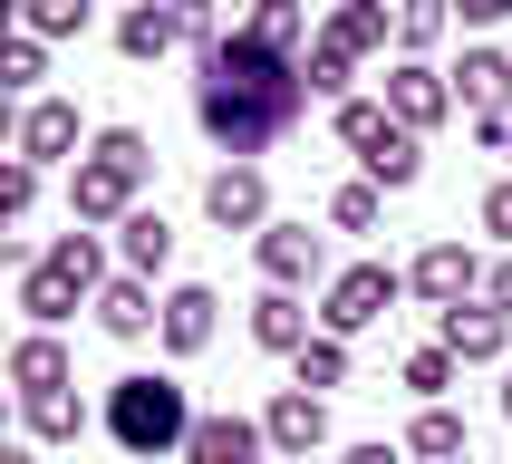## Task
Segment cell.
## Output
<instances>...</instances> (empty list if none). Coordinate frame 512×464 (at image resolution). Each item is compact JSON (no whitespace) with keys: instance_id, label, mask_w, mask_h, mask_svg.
<instances>
[{"instance_id":"6da1fadb","label":"cell","mask_w":512,"mask_h":464,"mask_svg":"<svg viewBox=\"0 0 512 464\" xmlns=\"http://www.w3.org/2000/svg\"><path fill=\"white\" fill-rule=\"evenodd\" d=\"M300 107H310V78H300L290 58L252 49L242 29H232L223 49L194 58V116H203V136L223 145V155H261V145H281L290 126H300Z\"/></svg>"},{"instance_id":"7a4b0ae2","label":"cell","mask_w":512,"mask_h":464,"mask_svg":"<svg viewBox=\"0 0 512 464\" xmlns=\"http://www.w3.org/2000/svg\"><path fill=\"white\" fill-rule=\"evenodd\" d=\"M107 435L126 445V464H165V455H184L194 406H184V387H174V377L136 368V377H116V387H107Z\"/></svg>"},{"instance_id":"3957f363","label":"cell","mask_w":512,"mask_h":464,"mask_svg":"<svg viewBox=\"0 0 512 464\" xmlns=\"http://www.w3.org/2000/svg\"><path fill=\"white\" fill-rule=\"evenodd\" d=\"M145 174H155V145H145L136 126H107V136L78 155V174H68V213H78V232L87 223H126L136 194H145Z\"/></svg>"},{"instance_id":"277c9868","label":"cell","mask_w":512,"mask_h":464,"mask_svg":"<svg viewBox=\"0 0 512 464\" xmlns=\"http://www.w3.org/2000/svg\"><path fill=\"white\" fill-rule=\"evenodd\" d=\"M97 290H107V252H97V232H58L49 252L20 271V310H29V329H58V319L97 310Z\"/></svg>"},{"instance_id":"5b68a950","label":"cell","mask_w":512,"mask_h":464,"mask_svg":"<svg viewBox=\"0 0 512 464\" xmlns=\"http://www.w3.org/2000/svg\"><path fill=\"white\" fill-rule=\"evenodd\" d=\"M339 145L358 155V165H368V184H377V194H406V184L426 174V145L406 136V126L377 107V97H348V107H339Z\"/></svg>"},{"instance_id":"8992f818","label":"cell","mask_w":512,"mask_h":464,"mask_svg":"<svg viewBox=\"0 0 512 464\" xmlns=\"http://www.w3.org/2000/svg\"><path fill=\"white\" fill-rule=\"evenodd\" d=\"M406 271H387V261H348L339 281H329V300H319V339H358V329H377V319L397 310Z\"/></svg>"},{"instance_id":"52a82bcc","label":"cell","mask_w":512,"mask_h":464,"mask_svg":"<svg viewBox=\"0 0 512 464\" xmlns=\"http://www.w3.org/2000/svg\"><path fill=\"white\" fill-rule=\"evenodd\" d=\"M252 252H261V281H271V290H310V281H339V271H329V242H319L310 223H271V232L252 242Z\"/></svg>"},{"instance_id":"ba28073f","label":"cell","mask_w":512,"mask_h":464,"mask_svg":"<svg viewBox=\"0 0 512 464\" xmlns=\"http://www.w3.org/2000/svg\"><path fill=\"white\" fill-rule=\"evenodd\" d=\"M406 290H416L426 310H464V300L484 290V261L464 252V242H426V252L406 261Z\"/></svg>"},{"instance_id":"9c48e42d","label":"cell","mask_w":512,"mask_h":464,"mask_svg":"<svg viewBox=\"0 0 512 464\" xmlns=\"http://www.w3.org/2000/svg\"><path fill=\"white\" fill-rule=\"evenodd\" d=\"M261 435H271V455H281V464H310L319 445H329V397H310V387H281V397L261 406Z\"/></svg>"},{"instance_id":"30bf717a","label":"cell","mask_w":512,"mask_h":464,"mask_svg":"<svg viewBox=\"0 0 512 464\" xmlns=\"http://www.w3.org/2000/svg\"><path fill=\"white\" fill-rule=\"evenodd\" d=\"M387 116H397L406 136H426V126H445V116H455V78H445V68H426V58H406V68H387Z\"/></svg>"},{"instance_id":"8fae6325","label":"cell","mask_w":512,"mask_h":464,"mask_svg":"<svg viewBox=\"0 0 512 464\" xmlns=\"http://www.w3.org/2000/svg\"><path fill=\"white\" fill-rule=\"evenodd\" d=\"M203 213L223 232H271V184H261V165H223V174H203Z\"/></svg>"},{"instance_id":"7c38bea8","label":"cell","mask_w":512,"mask_h":464,"mask_svg":"<svg viewBox=\"0 0 512 464\" xmlns=\"http://www.w3.org/2000/svg\"><path fill=\"white\" fill-rule=\"evenodd\" d=\"M68 145H78V107H68V97H29L20 126H10V155H20V165H58Z\"/></svg>"},{"instance_id":"4fadbf2b","label":"cell","mask_w":512,"mask_h":464,"mask_svg":"<svg viewBox=\"0 0 512 464\" xmlns=\"http://www.w3.org/2000/svg\"><path fill=\"white\" fill-rule=\"evenodd\" d=\"M435 348H455V368H484V358H503V348H512V319L484 310V300H464V310H445Z\"/></svg>"},{"instance_id":"5bb4252c","label":"cell","mask_w":512,"mask_h":464,"mask_svg":"<svg viewBox=\"0 0 512 464\" xmlns=\"http://www.w3.org/2000/svg\"><path fill=\"white\" fill-rule=\"evenodd\" d=\"M261 416H194V435H184V464H261Z\"/></svg>"},{"instance_id":"9a60e30c","label":"cell","mask_w":512,"mask_h":464,"mask_svg":"<svg viewBox=\"0 0 512 464\" xmlns=\"http://www.w3.org/2000/svg\"><path fill=\"white\" fill-rule=\"evenodd\" d=\"M445 78H455V107H474V126H493L512 107V58L503 49H464V68H445Z\"/></svg>"},{"instance_id":"2e32d148","label":"cell","mask_w":512,"mask_h":464,"mask_svg":"<svg viewBox=\"0 0 512 464\" xmlns=\"http://www.w3.org/2000/svg\"><path fill=\"white\" fill-rule=\"evenodd\" d=\"M10 387L29 397H58V387H78V368H68V348H58V329H29L20 348H10Z\"/></svg>"},{"instance_id":"e0dca14e","label":"cell","mask_w":512,"mask_h":464,"mask_svg":"<svg viewBox=\"0 0 512 464\" xmlns=\"http://www.w3.org/2000/svg\"><path fill=\"white\" fill-rule=\"evenodd\" d=\"M116 252H126V281H155V271L174 261V223L155 213V203H136V213L116 223Z\"/></svg>"},{"instance_id":"ac0fdd59","label":"cell","mask_w":512,"mask_h":464,"mask_svg":"<svg viewBox=\"0 0 512 464\" xmlns=\"http://www.w3.org/2000/svg\"><path fill=\"white\" fill-rule=\"evenodd\" d=\"M242 39H252V49H271V58H290V68L319 49V39H310V10H300V0H271V10H252V20H242Z\"/></svg>"},{"instance_id":"d6986e66","label":"cell","mask_w":512,"mask_h":464,"mask_svg":"<svg viewBox=\"0 0 512 464\" xmlns=\"http://www.w3.org/2000/svg\"><path fill=\"white\" fill-rule=\"evenodd\" d=\"M252 339L271 348V358H300V348H310V310H300V290H261V300H252Z\"/></svg>"},{"instance_id":"ffe728a7","label":"cell","mask_w":512,"mask_h":464,"mask_svg":"<svg viewBox=\"0 0 512 464\" xmlns=\"http://www.w3.org/2000/svg\"><path fill=\"white\" fill-rule=\"evenodd\" d=\"M97 329H107V339H145V329H165V300L145 281H107L97 290Z\"/></svg>"},{"instance_id":"44dd1931","label":"cell","mask_w":512,"mask_h":464,"mask_svg":"<svg viewBox=\"0 0 512 464\" xmlns=\"http://www.w3.org/2000/svg\"><path fill=\"white\" fill-rule=\"evenodd\" d=\"M213 310H223V300H213V290H203V281H184V290H165V329H155V339H165L174 358H194V348L213 339Z\"/></svg>"},{"instance_id":"7402d4cb","label":"cell","mask_w":512,"mask_h":464,"mask_svg":"<svg viewBox=\"0 0 512 464\" xmlns=\"http://www.w3.org/2000/svg\"><path fill=\"white\" fill-rule=\"evenodd\" d=\"M20 426L39 435V445H78V435H87V397H78V387H58V397H29V406H20Z\"/></svg>"},{"instance_id":"603a6c76","label":"cell","mask_w":512,"mask_h":464,"mask_svg":"<svg viewBox=\"0 0 512 464\" xmlns=\"http://www.w3.org/2000/svg\"><path fill=\"white\" fill-rule=\"evenodd\" d=\"M319 39H339L348 58H368V49H387V39H397V10H377V0H348V10L319 29Z\"/></svg>"},{"instance_id":"cb8c5ba5","label":"cell","mask_w":512,"mask_h":464,"mask_svg":"<svg viewBox=\"0 0 512 464\" xmlns=\"http://www.w3.org/2000/svg\"><path fill=\"white\" fill-rule=\"evenodd\" d=\"M174 39H184V10H155V0L116 20V49H126V58H165Z\"/></svg>"},{"instance_id":"d4e9b609","label":"cell","mask_w":512,"mask_h":464,"mask_svg":"<svg viewBox=\"0 0 512 464\" xmlns=\"http://www.w3.org/2000/svg\"><path fill=\"white\" fill-rule=\"evenodd\" d=\"M406 455H426V464H464V416H455V406H426V416L406 426Z\"/></svg>"},{"instance_id":"484cf974","label":"cell","mask_w":512,"mask_h":464,"mask_svg":"<svg viewBox=\"0 0 512 464\" xmlns=\"http://www.w3.org/2000/svg\"><path fill=\"white\" fill-rule=\"evenodd\" d=\"M290 387H310V397H329V387H348V339H310L300 358H290Z\"/></svg>"},{"instance_id":"4316f807","label":"cell","mask_w":512,"mask_h":464,"mask_svg":"<svg viewBox=\"0 0 512 464\" xmlns=\"http://www.w3.org/2000/svg\"><path fill=\"white\" fill-rule=\"evenodd\" d=\"M406 387H416V397H426V406H445V387H455V348H406Z\"/></svg>"},{"instance_id":"83f0119b","label":"cell","mask_w":512,"mask_h":464,"mask_svg":"<svg viewBox=\"0 0 512 464\" xmlns=\"http://www.w3.org/2000/svg\"><path fill=\"white\" fill-rule=\"evenodd\" d=\"M348 68H358V58H348L339 39H319V49L300 58V78H310V97H339V107H348Z\"/></svg>"},{"instance_id":"f1b7e54d","label":"cell","mask_w":512,"mask_h":464,"mask_svg":"<svg viewBox=\"0 0 512 464\" xmlns=\"http://www.w3.org/2000/svg\"><path fill=\"white\" fill-rule=\"evenodd\" d=\"M0 78H10V87H39V78H49V39H29V29H20V39L0 49Z\"/></svg>"},{"instance_id":"f546056e","label":"cell","mask_w":512,"mask_h":464,"mask_svg":"<svg viewBox=\"0 0 512 464\" xmlns=\"http://www.w3.org/2000/svg\"><path fill=\"white\" fill-rule=\"evenodd\" d=\"M329 223L339 232H377V184H339V194H329Z\"/></svg>"},{"instance_id":"4dcf8cb0","label":"cell","mask_w":512,"mask_h":464,"mask_svg":"<svg viewBox=\"0 0 512 464\" xmlns=\"http://www.w3.org/2000/svg\"><path fill=\"white\" fill-rule=\"evenodd\" d=\"M87 29V0H29V39H68Z\"/></svg>"},{"instance_id":"1f68e13d","label":"cell","mask_w":512,"mask_h":464,"mask_svg":"<svg viewBox=\"0 0 512 464\" xmlns=\"http://www.w3.org/2000/svg\"><path fill=\"white\" fill-rule=\"evenodd\" d=\"M29 203H39V165H10L0 174V223H29Z\"/></svg>"},{"instance_id":"d6a6232c","label":"cell","mask_w":512,"mask_h":464,"mask_svg":"<svg viewBox=\"0 0 512 464\" xmlns=\"http://www.w3.org/2000/svg\"><path fill=\"white\" fill-rule=\"evenodd\" d=\"M397 39L406 49H435V39H445V10H397Z\"/></svg>"},{"instance_id":"836d02e7","label":"cell","mask_w":512,"mask_h":464,"mask_svg":"<svg viewBox=\"0 0 512 464\" xmlns=\"http://www.w3.org/2000/svg\"><path fill=\"white\" fill-rule=\"evenodd\" d=\"M474 213H484V232H503V242H512V174H503V184H484Z\"/></svg>"},{"instance_id":"e575fe53","label":"cell","mask_w":512,"mask_h":464,"mask_svg":"<svg viewBox=\"0 0 512 464\" xmlns=\"http://www.w3.org/2000/svg\"><path fill=\"white\" fill-rule=\"evenodd\" d=\"M484 310H503V319H512V252L484 271Z\"/></svg>"},{"instance_id":"d590c367","label":"cell","mask_w":512,"mask_h":464,"mask_svg":"<svg viewBox=\"0 0 512 464\" xmlns=\"http://www.w3.org/2000/svg\"><path fill=\"white\" fill-rule=\"evenodd\" d=\"M339 464H406V455H397V445H348Z\"/></svg>"},{"instance_id":"8d00e7d4","label":"cell","mask_w":512,"mask_h":464,"mask_svg":"<svg viewBox=\"0 0 512 464\" xmlns=\"http://www.w3.org/2000/svg\"><path fill=\"white\" fill-rule=\"evenodd\" d=\"M0 464H39V455H29V445H10V455H0Z\"/></svg>"},{"instance_id":"74e56055","label":"cell","mask_w":512,"mask_h":464,"mask_svg":"<svg viewBox=\"0 0 512 464\" xmlns=\"http://www.w3.org/2000/svg\"><path fill=\"white\" fill-rule=\"evenodd\" d=\"M503 416H512V377H503Z\"/></svg>"},{"instance_id":"f35d334b","label":"cell","mask_w":512,"mask_h":464,"mask_svg":"<svg viewBox=\"0 0 512 464\" xmlns=\"http://www.w3.org/2000/svg\"><path fill=\"white\" fill-rule=\"evenodd\" d=\"M464 464H474V455H464Z\"/></svg>"},{"instance_id":"ab89813d","label":"cell","mask_w":512,"mask_h":464,"mask_svg":"<svg viewBox=\"0 0 512 464\" xmlns=\"http://www.w3.org/2000/svg\"><path fill=\"white\" fill-rule=\"evenodd\" d=\"M503 155H512V145H503Z\"/></svg>"}]
</instances>
